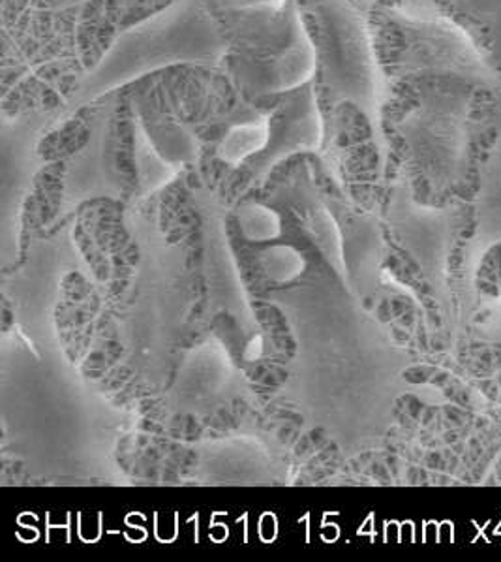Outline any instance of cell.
<instances>
[{
    "label": "cell",
    "mask_w": 501,
    "mask_h": 562,
    "mask_svg": "<svg viewBox=\"0 0 501 562\" xmlns=\"http://www.w3.org/2000/svg\"><path fill=\"white\" fill-rule=\"evenodd\" d=\"M228 49V38L203 0H171L115 36L99 63L73 86L65 113L170 66H218Z\"/></svg>",
    "instance_id": "1"
},
{
    "label": "cell",
    "mask_w": 501,
    "mask_h": 562,
    "mask_svg": "<svg viewBox=\"0 0 501 562\" xmlns=\"http://www.w3.org/2000/svg\"><path fill=\"white\" fill-rule=\"evenodd\" d=\"M387 20L402 34V66L413 78H440L500 92L501 74L476 40L430 0H402L385 8Z\"/></svg>",
    "instance_id": "3"
},
{
    "label": "cell",
    "mask_w": 501,
    "mask_h": 562,
    "mask_svg": "<svg viewBox=\"0 0 501 562\" xmlns=\"http://www.w3.org/2000/svg\"><path fill=\"white\" fill-rule=\"evenodd\" d=\"M271 117H273V113H265L263 117L234 126L221 144V157L228 158V160H239V158L261 149L271 134Z\"/></svg>",
    "instance_id": "7"
},
{
    "label": "cell",
    "mask_w": 501,
    "mask_h": 562,
    "mask_svg": "<svg viewBox=\"0 0 501 562\" xmlns=\"http://www.w3.org/2000/svg\"><path fill=\"white\" fill-rule=\"evenodd\" d=\"M276 113L278 123L271 157L278 158L294 150L318 147L323 134V117L312 83L284 94Z\"/></svg>",
    "instance_id": "6"
},
{
    "label": "cell",
    "mask_w": 501,
    "mask_h": 562,
    "mask_svg": "<svg viewBox=\"0 0 501 562\" xmlns=\"http://www.w3.org/2000/svg\"><path fill=\"white\" fill-rule=\"evenodd\" d=\"M287 15V46L274 59L263 65L244 66L239 76L242 87L254 99L297 91L300 87L312 83L314 76L318 72L319 49L314 46L312 36L308 33V26L295 0L289 4Z\"/></svg>",
    "instance_id": "5"
},
{
    "label": "cell",
    "mask_w": 501,
    "mask_h": 562,
    "mask_svg": "<svg viewBox=\"0 0 501 562\" xmlns=\"http://www.w3.org/2000/svg\"><path fill=\"white\" fill-rule=\"evenodd\" d=\"M305 2L321 29L319 60L327 102L332 108L355 105L379 134L387 87L365 15L352 0Z\"/></svg>",
    "instance_id": "2"
},
{
    "label": "cell",
    "mask_w": 501,
    "mask_h": 562,
    "mask_svg": "<svg viewBox=\"0 0 501 562\" xmlns=\"http://www.w3.org/2000/svg\"><path fill=\"white\" fill-rule=\"evenodd\" d=\"M216 7L229 12L278 13L286 8L287 0H213Z\"/></svg>",
    "instance_id": "9"
},
{
    "label": "cell",
    "mask_w": 501,
    "mask_h": 562,
    "mask_svg": "<svg viewBox=\"0 0 501 562\" xmlns=\"http://www.w3.org/2000/svg\"><path fill=\"white\" fill-rule=\"evenodd\" d=\"M469 104V86L447 81L442 89H430L398 128L423 162L451 170L458 164L466 144Z\"/></svg>",
    "instance_id": "4"
},
{
    "label": "cell",
    "mask_w": 501,
    "mask_h": 562,
    "mask_svg": "<svg viewBox=\"0 0 501 562\" xmlns=\"http://www.w3.org/2000/svg\"><path fill=\"white\" fill-rule=\"evenodd\" d=\"M456 8L489 26L494 42V59L501 74V0H451Z\"/></svg>",
    "instance_id": "8"
}]
</instances>
